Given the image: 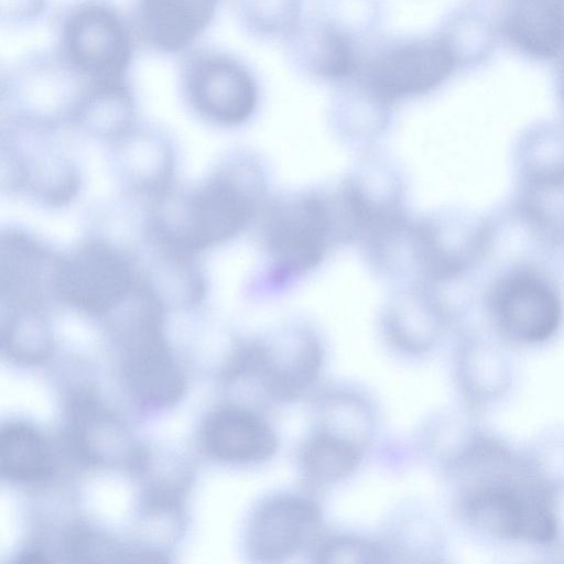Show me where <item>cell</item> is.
<instances>
[{
  "label": "cell",
  "mask_w": 564,
  "mask_h": 564,
  "mask_svg": "<svg viewBox=\"0 0 564 564\" xmlns=\"http://www.w3.org/2000/svg\"><path fill=\"white\" fill-rule=\"evenodd\" d=\"M3 350L15 361L37 364L45 360L52 348V337L45 319L31 304H21L2 329Z\"/></svg>",
  "instance_id": "22"
},
{
  "label": "cell",
  "mask_w": 564,
  "mask_h": 564,
  "mask_svg": "<svg viewBox=\"0 0 564 564\" xmlns=\"http://www.w3.org/2000/svg\"><path fill=\"white\" fill-rule=\"evenodd\" d=\"M330 214L314 195L283 198L264 221V239L278 273L291 276L314 268L323 258L330 232Z\"/></svg>",
  "instance_id": "8"
},
{
  "label": "cell",
  "mask_w": 564,
  "mask_h": 564,
  "mask_svg": "<svg viewBox=\"0 0 564 564\" xmlns=\"http://www.w3.org/2000/svg\"><path fill=\"white\" fill-rule=\"evenodd\" d=\"M48 0H9L8 9L2 10V20L10 25H25L34 22L46 10Z\"/></svg>",
  "instance_id": "25"
},
{
  "label": "cell",
  "mask_w": 564,
  "mask_h": 564,
  "mask_svg": "<svg viewBox=\"0 0 564 564\" xmlns=\"http://www.w3.org/2000/svg\"><path fill=\"white\" fill-rule=\"evenodd\" d=\"M242 30L260 41H285L304 19V0H234Z\"/></svg>",
  "instance_id": "18"
},
{
  "label": "cell",
  "mask_w": 564,
  "mask_h": 564,
  "mask_svg": "<svg viewBox=\"0 0 564 564\" xmlns=\"http://www.w3.org/2000/svg\"><path fill=\"white\" fill-rule=\"evenodd\" d=\"M202 441L213 457L238 465L265 460L278 447L274 431L262 417L235 405L217 409L206 417Z\"/></svg>",
  "instance_id": "14"
},
{
  "label": "cell",
  "mask_w": 564,
  "mask_h": 564,
  "mask_svg": "<svg viewBox=\"0 0 564 564\" xmlns=\"http://www.w3.org/2000/svg\"><path fill=\"white\" fill-rule=\"evenodd\" d=\"M387 328L392 341L406 351L429 349L438 334L436 312L416 294L403 297L391 306Z\"/></svg>",
  "instance_id": "20"
},
{
  "label": "cell",
  "mask_w": 564,
  "mask_h": 564,
  "mask_svg": "<svg viewBox=\"0 0 564 564\" xmlns=\"http://www.w3.org/2000/svg\"><path fill=\"white\" fill-rule=\"evenodd\" d=\"M254 191L234 172H221L160 208L158 230L180 250H199L227 241L250 221Z\"/></svg>",
  "instance_id": "2"
},
{
  "label": "cell",
  "mask_w": 564,
  "mask_h": 564,
  "mask_svg": "<svg viewBox=\"0 0 564 564\" xmlns=\"http://www.w3.org/2000/svg\"><path fill=\"white\" fill-rule=\"evenodd\" d=\"M177 75L187 106L213 123L241 124L258 108L260 87L256 74L232 53L210 46L197 47L181 58Z\"/></svg>",
  "instance_id": "3"
},
{
  "label": "cell",
  "mask_w": 564,
  "mask_h": 564,
  "mask_svg": "<svg viewBox=\"0 0 564 564\" xmlns=\"http://www.w3.org/2000/svg\"><path fill=\"white\" fill-rule=\"evenodd\" d=\"M56 55L90 80L129 77L134 33L120 9L110 0H74L55 20Z\"/></svg>",
  "instance_id": "1"
},
{
  "label": "cell",
  "mask_w": 564,
  "mask_h": 564,
  "mask_svg": "<svg viewBox=\"0 0 564 564\" xmlns=\"http://www.w3.org/2000/svg\"><path fill=\"white\" fill-rule=\"evenodd\" d=\"M506 30L513 43L540 57H552L564 51V1L517 0Z\"/></svg>",
  "instance_id": "16"
},
{
  "label": "cell",
  "mask_w": 564,
  "mask_h": 564,
  "mask_svg": "<svg viewBox=\"0 0 564 564\" xmlns=\"http://www.w3.org/2000/svg\"><path fill=\"white\" fill-rule=\"evenodd\" d=\"M319 431L349 441L362 448L370 425L367 409L354 397H333L322 408Z\"/></svg>",
  "instance_id": "23"
},
{
  "label": "cell",
  "mask_w": 564,
  "mask_h": 564,
  "mask_svg": "<svg viewBox=\"0 0 564 564\" xmlns=\"http://www.w3.org/2000/svg\"><path fill=\"white\" fill-rule=\"evenodd\" d=\"M284 43L289 61L299 74L335 85L355 75L368 54L351 37L312 12Z\"/></svg>",
  "instance_id": "10"
},
{
  "label": "cell",
  "mask_w": 564,
  "mask_h": 564,
  "mask_svg": "<svg viewBox=\"0 0 564 564\" xmlns=\"http://www.w3.org/2000/svg\"><path fill=\"white\" fill-rule=\"evenodd\" d=\"M318 510L299 496H280L263 502L252 514L247 531L249 555L259 562L286 560L313 538Z\"/></svg>",
  "instance_id": "11"
},
{
  "label": "cell",
  "mask_w": 564,
  "mask_h": 564,
  "mask_svg": "<svg viewBox=\"0 0 564 564\" xmlns=\"http://www.w3.org/2000/svg\"><path fill=\"white\" fill-rule=\"evenodd\" d=\"M318 562L324 563H381L388 562L383 549L369 541L351 538H333L316 551Z\"/></svg>",
  "instance_id": "24"
},
{
  "label": "cell",
  "mask_w": 564,
  "mask_h": 564,
  "mask_svg": "<svg viewBox=\"0 0 564 564\" xmlns=\"http://www.w3.org/2000/svg\"><path fill=\"white\" fill-rule=\"evenodd\" d=\"M52 471L51 448L34 425L9 421L0 431V473L2 478L21 484L44 480Z\"/></svg>",
  "instance_id": "17"
},
{
  "label": "cell",
  "mask_w": 564,
  "mask_h": 564,
  "mask_svg": "<svg viewBox=\"0 0 564 564\" xmlns=\"http://www.w3.org/2000/svg\"><path fill=\"white\" fill-rule=\"evenodd\" d=\"M312 13L351 37L369 53L380 40L384 0H316Z\"/></svg>",
  "instance_id": "19"
},
{
  "label": "cell",
  "mask_w": 564,
  "mask_h": 564,
  "mask_svg": "<svg viewBox=\"0 0 564 564\" xmlns=\"http://www.w3.org/2000/svg\"><path fill=\"white\" fill-rule=\"evenodd\" d=\"M457 64L440 35H400L380 39L358 72L381 98L393 105L435 90Z\"/></svg>",
  "instance_id": "4"
},
{
  "label": "cell",
  "mask_w": 564,
  "mask_h": 564,
  "mask_svg": "<svg viewBox=\"0 0 564 564\" xmlns=\"http://www.w3.org/2000/svg\"><path fill=\"white\" fill-rule=\"evenodd\" d=\"M69 414L72 444L84 460L106 466L137 462L139 452L128 433L94 400L73 401Z\"/></svg>",
  "instance_id": "15"
},
{
  "label": "cell",
  "mask_w": 564,
  "mask_h": 564,
  "mask_svg": "<svg viewBox=\"0 0 564 564\" xmlns=\"http://www.w3.org/2000/svg\"><path fill=\"white\" fill-rule=\"evenodd\" d=\"M361 447L319 431L302 449V465L315 480L333 482L351 475L359 464Z\"/></svg>",
  "instance_id": "21"
},
{
  "label": "cell",
  "mask_w": 564,
  "mask_h": 564,
  "mask_svg": "<svg viewBox=\"0 0 564 564\" xmlns=\"http://www.w3.org/2000/svg\"><path fill=\"white\" fill-rule=\"evenodd\" d=\"M223 0H132L130 23L144 50L173 55L209 28Z\"/></svg>",
  "instance_id": "9"
},
{
  "label": "cell",
  "mask_w": 564,
  "mask_h": 564,
  "mask_svg": "<svg viewBox=\"0 0 564 564\" xmlns=\"http://www.w3.org/2000/svg\"><path fill=\"white\" fill-rule=\"evenodd\" d=\"M155 300L144 299L141 310L122 328L123 376L132 394L142 403L167 406L184 394L185 378L161 327Z\"/></svg>",
  "instance_id": "5"
},
{
  "label": "cell",
  "mask_w": 564,
  "mask_h": 564,
  "mask_svg": "<svg viewBox=\"0 0 564 564\" xmlns=\"http://www.w3.org/2000/svg\"><path fill=\"white\" fill-rule=\"evenodd\" d=\"M494 307L502 328L529 343L552 336L562 317L561 302L552 288L528 273L505 279L496 289Z\"/></svg>",
  "instance_id": "12"
},
{
  "label": "cell",
  "mask_w": 564,
  "mask_h": 564,
  "mask_svg": "<svg viewBox=\"0 0 564 564\" xmlns=\"http://www.w3.org/2000/svg\"><path fill=\"white\" fill-rule=\"evenodd\" d=\"M50 280L63 302L90 314L109 312L133 291L129 262L113 247L98 241L57 259Z\"/></svg>",
  "instance_id": "7"
},
{
  "label": "cell",
  "mask_w": 564,
  "mask_h": 564,
  "mask_svg": "<svg viewBox=\"0 0 564 564\" xmlns=\"http://www.w3.org/2000/svg\"><path fill=\"white\" fill-rule=\"evenodd\" d=\"M463 502L467 517L492 534L535 542L555 534L556 521L546 494L532 480L502 477L476 484Z\"/></svg>",
  "instance_id": "6"
},
{
  "label": "cell",
  "mask_w": 564,
  "mask_h": 564,
  "mask_svg": "<svg viewBox=\"0 0 564 564\" xmlns=\"http://www.w3.org/2000/svg\"><path fill=\"white\" fill-rule=\"evenodd\" d=\"M321 365L322 350L316 339L303 332H291L270 345L257 344L254 378L270 397L288 401L313 384Z\"/></svg>",
  "instance_id": "13"
}]
</instances>
